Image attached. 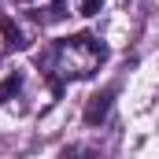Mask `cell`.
Returning <instances> with one entry per match:
<instances>
[{
  "label": "cell",
  "instance_id": "3",
  "mask_svg": "<svg viewBox=\"0 0 159 159\" xmlns=\"http://www.w3.org/2000/svg\"><path fill=\"white\" fill-rule=\"evenodd\" d=\"M59 159H100V152L93 144H70V148L59 152Z\"/></svg>",
  "mask_w": 159,
  "mask_h": 159
},
{
  "label": "cell",
  "instance_id": "5",
  "mask_svg": "<svg viewBox=\"0 0 159 159\" xmlns=\"http://www.w3.org/2000/svg\"><path fill=\"white\" fill-rule=\"evenodd\" d=\"M4 37H7V48H26V37L15 22H4Z\"/></svg>",
  "mask_w": 159,
  "mask_h": 159
},
{
  "label": "cell",
  "instance_id": "6",
  "mask_svg": "<svg viewBox=\"0 0 159 159\" xmlns=\"http://www.w3.org/2000/svg\"><path fill=\"white\" fill-rule=\"evenodd\" d=\"M100 4H104V0H78V11H81V15H96Z\"/></svg>",
  "mask_w": 159,
  "mask_h": 159
},
{
  "label": "cell",
  "instance_id": "4",
  "mask_svg": "<svg viewBox=\"0 0 159 159\" xmlns=\"http://www.w3.org/2000/svg\"><path fill=\"white\" fill-rule=\"evenodd\" d=\"M19 85H22V74H19V70H11L7 78L0 81V104H4L7 96H15V93H19Z\"/></svg>",
  "mask_w": 159,
  "mask_h": 159
},
{
  "label": "cell",
  "instance_id": "2",
  "mask_svg": "<svg viewBox=\"0 0 159 159\" xmlns=\"http://www.w3.org/2000/svg\"><path fill=\"white\" fill-rule=\"evenodd\" d=\"M111 100H115V89H104V93L89 96V107H85V122H89V126L104 122V119H107V111H111Z\"/></svg>",
  "mask_w": 159,
  "mask_h": 159
},
{
  "label": "cell",
  "instance_id": "1",
  "mask_svg": "<svg viewBox=\"0 0 159 159\" xmlns=\"http://www.w3.org/2000/svg\"><path fill=\"white\" fill-rule=\"evenodd\" d=\"M107 48L104 41L93 34H74L52 44V52L44 56V67L56 81H78V78H93L104 63Z\"/></svg>",
  "mask_w": 159,
  "mask_h": 159
}]
</instances>
